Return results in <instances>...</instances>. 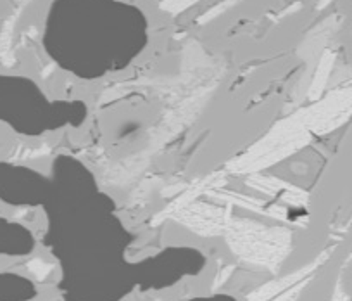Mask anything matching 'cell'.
<instances>
[{
  "instance_id": "cell-1",
  "label": "cell",
  "mask_w": 352,
  "mask_h": 301,
  "mask_svg": "<svg viewBox=\"0 0 352 301\" xmlns=\"http://www.w3.org/2000/svg\"><path fill=\"white\" fill-rule=\"evenodd\" d=\"M36 208L45 215L43 245L59 265L64 301H124L197 277L208 256L195 246H168L131 260L135 234L94 170L73 154H57Z\"/></svg>"
},
{
  "instance_id": "cell-2",
  "label": "cell",
  "mask_w": 352,
  "mask_h": 301,
  "mask_svg": "<svg viewBox=\"0 0 352 301\" xmlns=\"http://www.w3.org/2000/svg\"><path fill=\"white\" fill-rule=\"evenodd\" d=\"M151 40V23L126 0H52L42 45L73 79L97 82L126 71Z\"/></svg>"
},
{
  "instance_id": "cell-3",
  "label": "cell",
  "mask_w": 352,
  "mask_h": 301,
  "mask_svg": "<svg viewBox=\"0 0 352 301\" xmlns=\"http://www.w3.org/2000/svg\"><path fill=\"white\" fill-rule=\"evenodd\" d=\"M83 99L50 97L35 80L0 74V123L25 137H43L66 128H81L88 120Z\"/></svg>"
},
{
  "instance_id": "cell-4",
  "label": "cell",
  "mask_w": 352,
  "mask_h": 301,
  "mask_svg": "<svg viewBox=\"0 0 352 301\" xmlns=\"http://www.w3.org/2000/svg\"><path fill=\"white\" fill-rule=\"evenodd\" d=\"M49 175L32 167L0 161V201L19 208H36Z\"/></svg>"
},
{
  "instance_id": "cell-5",
  "label": "cell",
  "mask_w": 352,
  "mask_h": 301,
  "mask_svg": "<svg viewBox=\"0 0 352 301\" xmlns=\"http://www.w3.org/2000/svg\"><path fill=\"white\" fill-rule=\"evenodd\" d=\"M38 287L30 277L16 272H0V301H33Z\"/></svg>"
},
{
  "instance_id": "cell-6",
  "label": "cell",
  "mask_w": 352,
  "mask_h": 301,
  "mask_svg": "<svg viewBox=\"0 0 352 301\" xmlns=\"http://www.w3.org/2000/svg\"><path fill=\"white\" fill-rule=\"evenodd\" d=\"M176 301H240L239 298L233 296L232 293H211V294H201V296L184 298V300Z\"/></svg>"
},
{
  "instance_id": "cell-7",
  "label": "cell",
  "mask_w": 352,
  "mask_h": 301,
  "mask_svg": "<svg viewBox=\"0 0 352 301\" xmlns=\"http://www.w3.org/2000/svg\"><path fill=\"white\" fill-rule=\"evenodd\" d=\"M349 301H352V298H351V300H349Z\"/></svg>"
}]
</instances>
